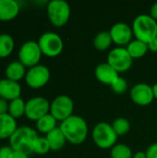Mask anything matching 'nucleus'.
Instances as JSON below:
<instances>
[{
  "label": "nucleus",
  "mask_w": 157,
  "mask_h": 158,
  "mask_svg": "<svg viewBox=\"0 0 157 158\" xmlns=\"http://www.w3.org/2000/svg\"><path fill=\"white\" fill-rule=\"evenodd\" d=\"M18 129L16 119L8 113L0 115V139H9Z\"/></svg>",
  "instance_id": "obj_17"
},
{
  "label": "nucleus",
  "mask_w": 157,
  "mask_h": 158,
  "mask_svg": "<svg viewBox=\"0 0 157 158\" xmlns=\"http://www.w3.org/2000/svg\"><path fill=\"white\" fill-rule=\"evenodd\" d=\"M8 106L9 103H7L6 100L0 98V115L6 114L8 112Z\"/></svg>",
  "instance_id": "obj_31"
},
{
  "label": "nucleus",
  "mask_w": 157,
  "mask_h": 158,
  "mask_svg": "<svg viewBox=\"0 0 157 158\" xmlns=\"http://www.w3.org/2000/svg\"><path fill=\"white\" fill-rule=\"evenodd\" d=\"M74 110L73 100L66 94L56 96L52 103H50V114L56 119V121H64L71 117Z\"/></svg>",
  "instance_id": "obj_7"
},
{
  "label": "nucleus",
  "mask_w": 157,
  "mask_h": 158,
  "mask_svg": "<svg viewBox=\"0 0 157 158\" xmlns=\"http://www.w3.org/2000/svg\"><path fill=\"white\" fill-rule=\"evenodd\" d=\"M38 44L42 54L49 57L59 56L64 47L62 38L57 33L52 31L43 33L38 40Z\"/></svg>",
  "instance_id": "obj_6"
},
{
  "label": "nucleus",
  "mask_w": 157,
  "mask_h": 158,
  "mask_svg": "<svg viewBox=\"0 0 157 158\" xmlns=\"http://www.w3.org/2000/svg\"><path fill=\"white\" fill-rule=\"evenodd\" d=\"M112 44L113 41L109 31H100L95 35L93 39V46L98 51L107 50Z\"/></svg>",
  "instance_id": "obj_23"
},
{
  "label": "nucleus",
  "mask_w": 157,
  "mask_h": 158,
  "mask_svg": "<svg viewBox=\"0 0 157 158\" xmlns=\"http://www.w3.org/2000/svg\"><path fill=\"white\" fill-rule=\"evenodd\" d=\"M47 16L52 25L62 27L66 25L70 18V6L65 0H52L48 3Z\"/></svg>",
  "instance_id": "obj_4"
},
{
  "label": "nucleus",
  "mask_w": 157,
  "mask_h": 158,
  "mask_svg": "<svg viewBox=\"0 0 157 158\" xmlns=\"http://www.w3.org/2000/svg\"><path fill=\"white\" fill-rule=\"evenodd\" d=\"M107 63L118 73L129 70L133 63V58L127 48L118 46L112 49L107 55Z\"/></svg>",
  "instance_id": "obj_9"
},
{
  "label": "nucleus",
  "mask_w": 157,
  "mask_h": 158,
  "mask_svg": "<svg viewBox=\"0 0 157 158\" xmlns=\"http://www.w3.org/2000/svg\"><path fill=\"white\" fill-rule=\"evenodd\" d=\"M111 158H132L133 154L131 149L123 143L115 144L110 151Z\"/></svg>",
  "instance_id": "obj_25"
},
{
  "label": "nucleus",
  "mask_w": 157,
  "mask_h": 158,
  "mask_svg": "<svg viewBox=\"0 0 157 158\" xmlns=\"http://www.w3.org/2000/svg\"><path fill=\"white\" fill-rule=\"evenodd\" d=\"M13 153V149L10 146H2L0 148V158H9Z\"/></svg>",
  "instance_id": "obj_30"
},
{
  "label": "nucleus",
  "mask_w": 157,
  "mask_h": 158,
  "mask_svg": "<svg viewBox=\"0 0 157 158\" xmlns=\"http://www.w3.org/2000/svg\"><path fill=\"white\" fill-rule=\"evenodd\" d=\"M9 158H29L27 154L21 153V152H17V151H13V153L11 154Z\"/></svg>",
  "instance_id": "obj_33"
},
{
  "label": "nucleus",
  "mask_w": 157,
  "mask_h": 158,
  "mask_svg": "<svg viewBox=\"0 0 157 158\" xmlns=\"http://www.w3.org/2000/svg\"><path fill=\"white\" fill-rule=\"evenodd\" d=\"M135 39L149 44L157 35V21L148 14L138 15L132 22Z\"/></svg>",
  "instance_id": "obj_2"
},
{
  "label": "nucleus",
  "mask_w": 157,
  "mask_h": 158,
  "mask_svg": "<svg viewBox=\"0 0 157 158\" xmlns=\"http://www.w3.org/2000/svg\"><path fill=\"white\" fill-rule=\"evenodd\" d=\"M110 87H111V90L114 93L121 94H124L127 91V89H128V82H127V81L124 78L119 76L117 79V81Z\"/></svg>",
  "instance_id": "obj_28"
},
{
  "label": "nucleus",
  "mask_w": 157,
  "mask_h": 158,
  "mask_svg": "<svg viewBox=\"0 0 157 158\" xmlns=\"http://www.w3.org/2000/svg\"><path fill=\"white\" fill-rule=\"evenodd\" d=\"M152 89H153V94H154L155 99H157V83L152 86Z\"/></svg>",
  "instance_id": "obj_36"
},
{
  "label": "nucleus",
  "mask_w": 157,
  "mask_h": 158,
  "mask_svg": "<svg viewBox=\"0 0 157 158\" xmlns=\"http://www.w3.org/2000/svg\"><path fill=\"white\" fill-rule=\"evenodd\" d=\"M19 12V6L15 0H0V20L8 21L15 19Z\"/></svg>",
  "instance_id": "obj_16"
},
{
  "label": "nucleus",
  "mask_w": 157,
  "mask_h": 158,
  "mask_svg": "<svg viewBox=\"0 0 157 158\" xmlns=\"http://www.w3.org/2000/svg\"><path fill=\"white\" fill-rule=\"evenodd\" d=\"M50 113V103L42 96L29 99L26 102L25 116L31 121H38L41 118Z\"/></svg>",
  "instance_id": "obj_10"
},
{
  "label": "nucleus",
  "mask_w": 157,
  "mask_h": 158,
  "mask_svg": "<svg viewBox=\"0 0 157 158\" xmlns=\"http://www.w3.org/2000/svg\"><path fill=\"white\" fill-rule=\"evenodd\" d=\"M21 86L19 82L8 80H0V98L6 101H13L17 98H20Z\"/></svg>",
  "instance_id": "obj_15"
},
{
  "label": "nucleus",
  "mask_w": 157,
  "mask_h": 158,
  "mask_svg": "<svg viewBox=\"0 0 157 158\" xmlns=\"http://www.w3.org/2000/svg\"><path fill=\"white\" fill-rule=\"evenodd\" d=\"M49 143L45 137H38L36 142L34 143L32 152L38 155H45L50 151Z\"/></svg>",
  "instance_id": "obj_27"
},
{
  "label": "nucleus",
  "mask_w": 157,
  "mask_h": 158,
  "mask_svg": "<svg viewBox=\"0 0 157 158\" xmlns=\"http://www.w3.org/2000/svg\"><path fill=\"white\" fill-rule=\"evenodd\" d=\"M93 141L101 149H109L112 148L117 141L118 136L114 131L112 125L106 122L97 123L92 132Z\"/></svg>",
  "instance_id": "obj_5"
},
{
  "label": "nucleus",
  "mask_w": 157,
  "mask_h": 158,
  "mask_svg": "<svg viewBox=\"0 0 157 158\" xmlns=\"http://www.w3.org/2000/svg\"><path fill=\"white\" fill-rule=\"evenodd\" d=\"M131 101L140 106H149L155 99L152 86L147 83H137L130 92Z\"/></svg>",
  "instance_id": "obj_12"
},
{
  "label": "nucleus",
  "mask_w": 157,
  "mask_h": 158,
  "mask_svg": "<svg viewBox=\"0 0 157 158\" xmlns=\"http://www.w3.org/2000/svg\"><path fill=\"white\" fill-rule=\"evenodd\" d=\"M127 50L129 52V54L130 55V56L133 59L136 58H141L143 56L146 55V53L149 51V47L148 44L140 41V40H132L128 45H127Z\"/></svg>",
  "instance_id": "obj_20"
},
{
  "label": "nucleus",
  "mask_w": 157,
  "mask_h": 158,
  "mask_svg": "<svg viewBox=\"0 0 157 158\" xmlns=\"http://www.w3.org/2000/svg\"><path fill=\"white\" fill-rule=\"evenodd\" d=\"M109 33L111 35L113 43L121 47L123 45H128L132 41V28L125 22L115 23L111 27Z\"/></svg>",
  "instance_id": "obj_13"
},
{
  "label": "nucleus",
  "mask_w": 157,
  "mask_h": 158,
  "mask_svg": "<svg viewBox=\"0 0 157 158\" xmlns=\"http://www.w3.org/2000/svg\"><path fill=\"white\" fill-rule=\"evenodd\" d=\"M112 128L116 134L119 136H124L129 133L130 130V124L127 118H118L112 123Z\"/></svg>",
  "instance_id": "obj_26"
},
{
  "label": "nucleus",
  "mask_w": 157,
  "mask_h": 158,
  "mask_svg": "<svg viewBox=\"0 0 157 158\" xmlns=\"http://www.w3.org/2000/svg\"><path fill=\"white\" fill-rule=\"evenodd\" d=\"M38 137L39 136L36 131L32 128L22 126L18 128L9 138V146L13 149V151L29 155L30 153H32L34 143Z\"/></svg>",
  "instance_id": "obj_3"
},
{
  "label": "nucleus",
  "mask_w": 157,
  "mask_h": 158,
  "mask_svg": "<svg viewBox=\"0 0 157 158\" xmlns=\"http://www.w3.org/2000/svg\"><path fill=\"white\" fill-rule=\"evenodd\" d=\"M147 158H157V143L151 144L146 150Z\"/></svg>",
  "instance_id": "obj_29"
},
{
  "label": "nucleus",
  "mask_w": 157,
  "mask_h": 158,
  "mask_svg": "<svg viewBox=\"0 0 157 158\" xmlns=\"http://www.w3.org/2000/svg\"><path fill=\"white\" fill-rule=\"evenodd\" d=\"M15 43L14 39L10 34L1 33L0 34V58L8 56L14 50Z\"/></svg>",
  "instance_id": "obj_22"
},
{
  "label": "nucleus",
  "mask_w": 157,
  "mask_h": 158,
  "mask_svg": "<svg viewBox=\"0 0 157 158\" xmlns=\"http://www.w3.org/2000/svg\"><path fill=\"white\" fill-rule=\"evenodd\" d=\"M42 51L39 47L38 42L27 41L19 48V61L26 68H32L39 65V61L42 56Z\"/></svg>",
  "instance_id": "obj_8"
},
{
  "label": "nucleus",
  "mask_w": 157,
  "mask_h": 158,
  "mask_svg": "<svg viewBox=\"0 0 157 158\" xmlns=\"http://www.w3.org/2000/svg\"><path fill=\"white\" fill-rule=\"evenodd\" d=\"M150 16L157 21V2L155 3L150 9Z\"/></svg>",
  "instance_id": "obj_34"
},
{
  "label": "nucleus",
  "mask_w": 157,
  "mask_h": 158,
  "mask_svg": "<svg viewBox=\"0 0 157 158\" xmlns=\"http://www.w3.org/2000/svg\"><path fill=\"white\" fill-rule=\"evenodd\" d=\"M25 108L26 103L21 98H17L13 101H10L7 113L16 119L25 115Z\"/></svg>",
  "instance_id": "obj_24"
},
{
  "label": "nucleus",
  "mask_w": 157,
  "mask_h": 158,
  "mask_svg": "<svg viewBox=\"0 0 157 158\" xmlns=\"http://www.w3.org/2000/svg\"><path fill=\"white\" fill-rule=\"evenodd\" d=\"M56 119L49 113L41 118L38 121H36V128L38 131L46 135L56 128Z\"/></svg>",
  "instance_id": "obj_21"
},
{
  "label": "nucleus",
  "mask_w": 157,
  "mask_h": 158,
  "mask_svg": "<svg viewBox=\"0 0 157 158\" xmlns=\"http://www.w3.org/2000/svg\"><path fill=\"white\" fill-rule=\"evenodd\" d=\"M26 75V67L19 61H13L9 63L6 69V79L19 81Z\"/></svg>",
  "instance_id": "obj_19"
},
{
  "label": "nucleus",
  "mask_w": 157,
  "mask_h": 158,
  "mask_svg": "<svg viewBox=\"0 0 157 158\" xmlns=\"http://www.w3.org/2000/svg\"><path fill=\"white\" fill-rule=\"evenodd\" d=\"M59 128L64 133L67 142L71 144H81L88 137L89 129L87 122L83 118L77 115H72L62 121Z\"/></svg>",
  "instance_id": "obj_1"
},
{
  "label": "nucleus",
  "mask_w": 157,
  "mask_h": 158,
  "mask_svg": "<svg viewBox=\"0 0 157 158\" xmlns=\"http://www.w3.org/2000/svg\"><path fill=\"white\" fill-rule=\"evenodd\" d=\"M45 138H46V140L49 143L50 149L52 151L61 150L67 143V139L59 127L58 128L56 127L55 130H53L52 131L47 133L45 135Z\"/></svg>",
  "instance_id": "obj_18"
},
{
  "label": "nucleus",
  "mask_w": 157,
  "mask_h": 158,
  "mask_svg": "<svg viewBox=\"0 0 157 158\" xmlns=\"http://www.w3.org/2000/svg\"><path fill=\"white\" fill-rule=\"evenodd\" d=\"M132 158H147L145 152H137L133 155Z\"/></svg>",
  "instance_id": "obj_35"
},
{
  "label": "nucleus",
  "mask_w": 157,
  "mask_h": 158,
  "mask_svg": "<svg viewBox=\"0 0 157 158\" xmlns=\"http://www.w3.org/2000/svg\"><path fill=\"white\" fill-rule=\"evenodd\" d=\"M148 47H149V51L157 53V35L156 37L148 44Z\"/></svg>",
  "instance_id": "obj_32"
},
{
  "label": "nucleus",
  "mask_w": 157,
  "mask_h": 158,
  "mask_svg": "<svg viewBox=\"0 0 157 158\" xmlns=\"http://www.w3.org/2000/svg\"><path fill=\"white\" fill-rule=\"evenodd\" d=\"M94 75L98 81L108 86H111L119 77L118 72L107 62L97 65L94 69Z\"/></svg>",
  "instance_id": "obj_14"
},
{
  "label": "nucleus",
  "mask_w": 157,
  "mask_h": 158,
  "mask_svg": "<svg viewBox=\"0 0 157 158\" xmlns=\"http://www.w3.org/2000/svg\"><path fill=\"white\" fill-rule=\"evenodd\" d=\"M50 80V70L44 65H36L30 68L25 75V81L30 88L40 89L45 86Z\"/></svg>",
  "instance_id": "obj_11"
}]
</instances>
